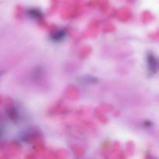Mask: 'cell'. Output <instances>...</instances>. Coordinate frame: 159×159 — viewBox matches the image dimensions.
<instances>
[{"instance_id":"cell-1","label":"cell","mask_w":159,"mask_h":159,"mask_svg":"<svg viewBox=\"0 0 159 159\" xmlns=\"http://www.w3.org/2000/svg\"><path fill=\"white\" fill-rule=\"evenodd\" d=\"M148 64L150 71H153V72L158 71L159 68V61L153 54H149L148 56Z\"/></svg>"},{"instance_id":"cell-3","label":"cell","mask_w":159,"mask_h":159,"mask_svg":"<svg viewBox=\"0 0 159 159\" xmlns=\"http://www.w3.org/2000/svg\"><path fill=\"white\" fill-rule=\"evenodd\" d=\"M30 14L32 16H34V17H39L41 16V13H40V12H39L38 11H37V10H31L30 13Z\"/></svg>"},{"instance_id":"cell-2","label":"cell","mask_w":159,"mask_h":159,"mask_svg":"<svg viewBox=\"0 0 159 159\" xmlns=\"http://www.w3.org/2000/svg\"><path fill=\"white\" fill-rule=\"evenodd\" d=\"M64 35H65L64 32H62V31H60V32L57 33V34H56L54 36V40H60V39H61L62 37H64Z\"/></svg>"}]
</instances>
